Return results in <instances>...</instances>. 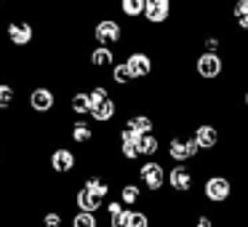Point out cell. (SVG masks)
<instances>
[{"instance_id": "6da1fadb", "label": "cell", "mask_w": 248, "mask_h": 227, "mask_svg": "<svg viewBox=\"0 0 248 227\" xmlns=\"http://www.w3.org/2000/svg\"><path fill=\"white\" fill-rule=\"evenodd\" d=\"M166 174H168V168L163 166L160 161H144L139 168H136V177H139L141 190H147L150 195L163 193V187H166Z\"/></svg>"}, {"instance_id": "7a4b0ae2", "label": "cell", "mask_w": 248, "mask_h": 227, "mask_svg": "<svg viewBox=\"0 0 248 227\" xmlns=\"http://www.w3.org/2000/svg\"><path fill=\"white\" fill-rule=\"evenodd\" d=\"M198 184V174L195 168H189L187 163H173L166 174V187L176 195H189Z\"/></svg>"}, {"instance_id": "3957f363", "label": "cell", "mask_w": 248, "mask_h": 227, "mask_svg": "<svg viewBox=\"0 0 248 227\" xmlns=\"http://www.w3.org/2000/svg\"><path fill=\"white\" fill-rule=\"evenodd\" d=\"M166 155L171 158L173 163H187V161H195V158H200V147L198 142L192 139V134H173L168 136L166 142Z\"/></svg>"}, {"instance_id": "277c9868", "label": "cell", "mask_w": 248, "mask_h": 227, "mask_svg": "<svg viewBox=\"0 0 248 227\" xmlns=\"http://www.w3.org/2000/svg\"><path fill=\"white\" fill-rule=\"evenodd\" d=\"M232 179L224 177V174H208L203 179V198L214 206H221L232 198Z\"/></svg>"}, {"instance_id": "5b68a950", "label": "cell", "mask_w": 248, "mask_h": 227, "mask_svg": "<svg viewBox=\"0 0 248 227\" xmlns=\"http://www.w3.org/2000/svg\"><path fill=\"white\" fill-rule=\"evenodd\" d=\"M224 72H227V62L221 54H208V51H203V54L195 56V75H198L200 81H219Z\"/></svg>"}, {"instance_id": "8992f818", "label": "cell", "mask_w": 248, "mask_h": 227, "mask_svg": "<svg viewBox=\"0 0 248 227\" xmlns=\"http://www.w3.org/2000/svg\"><path fill=\"white\" fill-rule=\"evenodd\" d=\"M93 40L96 46H104V49H115V46L123 40V24L115 16H104L93 24Z\"/></svg>"}, {"instance_id": "52a82bcc", "label": "cell", "mask_w": 248, "mask_h": 227, "mask_svg": "<svg viewBox=\"0 0 248 227\" xmlns=\"http://www.w3.org/2000/svg\"><path fill=\"white\" fill-rule=\"evenodd\" d=\"M48 166H51V171H54L56 177H70V174H75V168H78L75 150H72V147H67V145L54 147V150H51V155H48Z\"/></svg>"}, {"instance_id": "ba28073f", "label": "cell", "mask_w": 248, "mask_h": 227, "mask_svg": "<svg viewBox=\"0 0 248 227\" xmlns=\"http://www.w3.org/2000/svg\"><path fill=\"white\" fill-rule=\"evenodd\" d=\"M27 107L32 110L35 115H51L56 110V91L51 86H35L32 91L27 94Z\"/></svg>"}, {"instance_id": "9c48e42d", "label": "cell", "mask_w": 248, "mask_h": 227, "mask_svg": "<svg viewBox=\"0 0 248 227\" xmlns=\"http://www.w3.org/2000/svg\"><path fill=\"white\" fill-rule=\"evenodd\" d=\"M192 139L198 142L200 152H214L221 145V129L216 123H211V120H200L192 129Z\"/></svg>"}, {"instance_id": "30bf717a", "label": "cell", "mask_w": 248, "mask_h": 227, "mask_svg": "<svg viewBox=\"0 0 248 227\" xmlns=\"http://www.w3.org/2000/svg\"><path fill=\"white\" fill-rule=\"evenodd\" d=\"M123 62H125V67H128L134 81H144V78H150L155 72V59L147 51H131V54H125Z\"/></svg>"}, {"instance_id": "8fae6325", "label": "cell", "mask_w": 248, "mask_h": 227, "mask_svg": "<svg viewBox=\"0 0 248 227\" xmlns=\"http://www.w3.org/2000/svg\"><path fill=\"white\" fill-rule=\"evenodd\" d=\"M6 40L14 49H27L35 40V27L24 19H14V22L6 24Z\"/></svg>"}, {"instance_id": "7c38bea8", "label": "cell", "mask_w": 248, "mask_h": 227, "mask_svg": "<svg viewBox=\"0 0 248 227\" xmlns=\"http://www.w3.org/2000/svg\"><path fill=\"white\" fill-rule=\"evenodd\" d=\"M171 0H144V24L147 27H163L171 19Z\"/></svg>"}, {"instance_id": "4fadbf2b", "label": "cell", "mask_w": 248, "mask_h": 227, "mask_svg": "<svg viewBox=\"0 0 248 227\" xmlns=\"http://www.w3.org/2000/svg\"><path fill=\"white\" fill-rule=\"evenodd\" d=\"M70 139H72V145H80V147L91 145V142L96 139L93 123H91V120H86V118H75L70 123Z\"/></svg>"}, {"instance_id": "5bb4252c", "label": "cell", "mask_w": 248, "mask_h": 227, "mask_svg": "<svg viewBox=\"0 0 248 227\" xmlns=\"http://www.w3.org/2000/svg\"><path fill=\"white\" fill-rule=\"evenodd\" d=\"M123 131L134 136H144V134H155V118L152 115H128L123 120Z\"/></svg>"}, {"instance_id": "9a60e30c", "label": "cell", "mask_w": 248, "mask_h": 227, "mask_svg": "<svg viewBox=\"0 0 248 227\" xmlns=\"http://www.w3.org/2000/svg\"><path fill=\"white\" fill-rule=\"evenodd\" d=\"M88 62H91L93 70H112L118 65V54L115 49H104V46H93L88 51Z\"/></svg>"}, {"instance_id": "2e32d148", "label": "cell", "mask_w": 248, "mask_h": 227, "mask_svg": "<svg viewBox=\"0 0 248 227\" xmlns=\"http://www.w3.org/2000/svg\"><path fill=\"white\" fill-rule=\"evenodd\" d=\"M80 187L86 190V193H91L93 198H99V200H107L109 193H112V182H109L107 177H99V174H88V177L83 179Z\"/></svg>"}, {"instance_id": "e0dca14e", "label": "cell", "mask_w": 248, "mask_h": 227, "mask_svg": "<svg viewBox=\"0 0 248 227\" xmlns=\"http://www.w3.org/2000/svg\"><path fill=\"white\" fill-rule=\"evenodd\" d=\"M118 200L125 209H136L144 200V190H141L139 182H123L120 184V193H118Z\"/></svg>"}, {"instance_id": "ac0fdd59", "label": "cell", "mask_w": 248, "mask_h": 227, "mask_svg": "<svg viewBox=\"0 0 248 227\" xmlns=\"http://www.w3.org/2000/svg\"><path fill=\"white\" fill-rule=\"evenodd\" d=\"M136 147H139V158H144V161H157V152H160L163 142L157 134H144V136H136Z\"/></svg>"}, {"instance_id": "d6986e66", "label": "cell", "mask_w": 248, "mask_h": 227, "mask_svg": "<svg viewBox=\"0 0 248 227\" xmlns=\"http://www.w3.org/2000/svg\"><path fill=\"white\" fill-rule=\"evenodd\" d=\"M104 203H107V200L93 198V195L86 193L83 187L75 190V211H83V214H99V211L104 209Z\"/></svg>"}, {"instance_id": "ffe728a7", "label": "cell", "mask_w": 248, "mask_h": 227, "mask_svg": "<svg viewBox=\"0 0 248 227\" xmlns=\"http://www.w3.org/2000/svg\"><path fill=\"white\" fill-rule=\"evenodd\" d=\"M118 99L109 97L104 104H99V107H93L91 113H88V118L93 120V123H112L115 118H118Z\"/></svg>"}, {"instance_id": "44dd1931", "label": "cell", "mask_w": 248, "mask_h": 227, "mask_svg": "<svg viewBox=\"0 0 248 227\" xmlns=\"http://www.w3.org/2000/svg\"><path fill=\"white\" fill-rule=\"evenodd\" d=\"M118 150H120V158L128 163L139 161V147H136V136L128 134V131L120 129L118 131Z\"/></svg>"}, {"instance_id": "7402d4cb", "label": "cell", "mask_w": 248, "mask_h": 227, "mask_svg": "<svg viewBox=\"0 0 248 227\" xmlns=\"http://www.w3.org/2000/svg\"><path fill=\"white\" fill-rule=\"evenodd\" d=\"M67 107H70V113L75 115V118H86V115L91 113L88 94H86V91H72V94H70V102H67Z\"/></svg>"}, {"instance_id": "603a6c76", "label": "cell", "mask_w": 248, "mask_h": 227, "mask_svg": "<svg viewBox=\"0 0 248 227\" xmlns=\"http://www.w3.org/2000/svg\"><path fill=\"white\" fill-rule=\"evenodd\" d=\"M230 16H232V24H235L240 32H248V0H235Z\"/></svg>"}, {"instance_id": "cb8c5ba5", "label": "cell", "mask_w": 248, "mask_h": 227, "mask_svg": "<svg viewBox=\"0 0 248 227\" xmlns=\"http://www.w3.org/2000/svg\"><path fill=\"white\" fill-rule=\"evenodd\" d=\"M109 78H112V83H115L118 88H131V86H134V78H131L125 62H118V65L109 70Z\"/></svg>"}, {"instance_id": "d4e9b609", "label": "cell", "mask_w": 248, "mask_h": 227, "mask_svg": "<svg viewBox=\"0 0 248 227\" xmlns=\"http://www.w3.org/2000/svg\"><path fill=\"white\" fill-rule=\"evenodd\" d=\"M14 102H16V88H14V83L0 81V113H8L14 107Z\"/></svg>"}, {"instance_id": "484cf974", "label": "cell", "mask_w": 248, "mask_h": 227, "mask_svg": "<svg viewBox=\"0 0 248 227\" xmlns=\"http://www.w3.org/2000/svg\"><path fill=\"white\" fill-rule=\"evenodd\" d=\"M120 14L128 19H141L144 16V0H120Z\"/></svg>"}, {"instance_id": "4316f807", "label": "cell", "mask_w": 248, "mask_h": 227, "mask_svg": "<svg viewBox=\"0 0 248 227\" xmlns=\"http://www.w3.org/2000/svg\"><path fill=\"white\" fill-rule=\"evenodd\" d=\"M70 227H102L99 225V214H83V211H75L70 216Z\"/></svg>"}, {"instance_id": "83f0119b", "label": "cell", "mask_w": 248, "mask_h": 227, "mask_svg": "<svg viewBox=\"0 0 248 227\" xmlns=\"http://www.w3.org/2000/svg\"><path fill=\"white\" fill-rule=\"evenodd\" d=\"M86 94H88V104H91V110L99 107V104H104L109 97H112V94L107 91V86H91Z\"/></svg>"}, {"instance_id": "f1b7e54d", "label": "cell", "mask_w": 248, "mask_h": 227, "mask_svg": "<svg viewBox=\"0 0 248 227\" xmlns=\"http://www.w3.org/2000/svg\"><path fill=\"white\" fill-rule=\"evenodd\" d=\"M40 227H64V214L56 209H48L40 214Z\"/></svg>"}, {"instance_id": "f546056e", "label": "cell", "mask_w": 248, "mask_h": 227, "mask_svg": "<svg viewBox=\"0 0 248 227\" xmlns=\"http://www.w3.org/2000/svg\"><path fill=\"white\" fill-rule=\"evenodd\" d=\"M128 227H152V219L144 209H131L128 216Z\"/></svg>"}, {"instance_id": "4dcf8cb0", "label": "cell", "mask_w": 248, "mask_h": 227, "mask_svg": "<svg viewBox=\"0 0 248 227\" xmlns=\"http://www.w3.org/2000/svg\"><path fill=\"white\" fill-rule=\"evenodd\" d=\"M192 227H216V219L211 214H205V211H198L192 219Z\"/></svg>"}, {"instance_id": "1f68e13d", "label": "cell", "mask_w": 248, "mask_h": 227, "mask_svg": "<svg viewBox=\"0 0 248 227\" xmlns=\"http://www.w3.org/2000/svg\"><path fill=\"white\" fill-rule=\"evenodd\" d=\"M104 209H107V216H115V214H120L125 206L120 203V200H107V203H104Z\"/></svg>"}, {"instance_id": "d6a6232c", "label": "cell", "mask_w": 248, "mask_h": 227, "mask_svg": "<svg viewBox=\"0 0 248 227\" xmlns=\"http://www.w3.org/2000/svg\"><path fill=\"white\" fill-rule=\"evenodd\" d=\"M243 107L248 110V88H246V91H243Z\"/></svg>"}, {"instance_id": "836d02e7", "label": "cell", "mask_w": 248, "mask_h": 227, "mask_svg": "<svg viewBox=\"0 0 248 227\" xmlns=\"http://www.w3.org/2000/svg\"><path fill=\"white\" fill-rule=\"evenodd\" d=\"M0 166H3V152H0Z\"/></svg>"}, {"instance_id": "e575fe53", "label": "cell", "mask_w": 248, "mask_h": 227, "mask_svg": "<svg viewBox=\"0 0 248 227\" xmlns=\"http://www.w3.org/2000/svg\"><path fill=\"white\" fill-rule=\"evenodd\" d=\"M0 11H3V3H0Z\"/></svg>"}]
</instances>
